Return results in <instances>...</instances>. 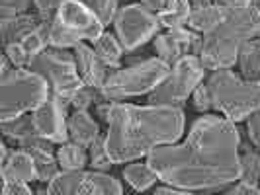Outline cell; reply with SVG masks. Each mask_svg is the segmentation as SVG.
I'll use <instances>...</instances> for the list:
<instances>
[{"mask_svg": "<svg viewBox=\"0 0 260 195\" xmlns=\"http://www.w3.org/2000/svg\"><path fill=\"white\" fill-rule=\"evenodd\" d=\"M139 4L143 6V8H147L149 12L153 14H158L162 12V8H165V4H167V0H139Z\"/></svg>", "mask_w": 260, "mask_h": 195, "instance_id": "38", "label": "cell"}, {"mask_svg": "<svg viewBox=\"0 0 260 195\" xmlns=\"http://www.w3.org/2000/svg\"><path fill=\"white\" fill-rule=\"evenodd\" d=\"M2 133L14 139L22 148H29L41 141V137L36 133L31 115H20L8 119V121H2Z\"/></svg>", "mask_w": 260, "mask_h": 195, "instance_id": "18", "label": "cell"}, {"mask_svg": "<svg viewBox=\"0 0 260 195\" xmlns=\"http://www.w3.org/2000/svg\"><path fill=\"white\" fill-rule=\"evenodd\" d=\"M190 4H192V8H204V6L213 4V0H190Z\"/></svg>", "mask_w": 260, "mask_h": 195, "instance_id": "41", "label": "cell"}, {"mask_svg": "<svg viewBox=\"0 0 260 195\" xmlns=\"http://www.w3.org/2000/svg\"><path fill=\"white\" fill-rule=\"evenodd\" d=\"M86 182V172L75 170V172H67L61 170L49 185H47V193L49 195H77L80 187Z\"/></svg>", "mask_w": 260, "mask_h": 195, "instance_id": "20", "label": "cell"}, {"mask_svg": "<svg viewBox=\"0 0 260 195\" xmlns=\"http://www.w3.org/2000/svg\"><path fill=\"white\" fill-rule=\"evenodd\" d=\"M39 24H41V18L34 16V14H22V16L12 18V20H2L0 22V31H2L4 45L24 41Z\"/></svg>", "mask_w": 260, "mask_h": 195, "instance_id": "19", "label": "cell"}, {"mask_svg": "<svg viewBox=\"0 0 260 195\" xmlns=\"http://www.w3.org/2000/svg\"><path fill=\"white\" fill-rule=\"evenodd\" d=\"M29 70L38 72L49 82L51 98L57 100L63 107L73 105L77 92L84 86L82 78L78 74L75 55L67 53L65 49H45L34 57Z\"/></svg>", "mask_w": 260, "mask_h": 195, "instance_id": "8", "label": "cell"}, {"mask_svg": "<svg viewBox=\"0 0 260 195\" xmlns=\"http://www.w3.org/2000/svg\"><path fill=\"white\" fill-rule=\"evenodd\" d=\"M247 131H248V137H250L252 144H254L256 148H260V111H256V113H252V115L248 117Z\"/></svg>", "mask_w": 260, "mask_h": 195, "instance_id": "36", "label": "cell"}, {"mask_svg": "<svg viewBox=\"0 0 260 195\" xmlns=\"http://www.w3.org/2000/svg\"><path fill=\"white\" fill-rule=\"evenodd\" d=\"M190 14H192L190 0H167L162 12L158 14V20L165 27L176 29V27H184L188 24Z\"/></svg>", "mask_w": 260, "mask_h": 195, "instance_id": "21", "label": "cell"}, {"mask_svg": "<svg viewBox=\"0 0 260 195\" xmlns=\"http://www.w3.org/2000/svg\"><path fill=\"white\" fill-rule=\"evenodd\" d=\"M73 55H75V61H77V68H78V74L82 78L84 86H90V88H96L100 90L104 86L106 78H108V66L98 59L96 51L88 47L84 41H80L78 45L73 47Z\"/></svg>", "mask_w": 260, "mask_h": 195, "instance_id": "13", "label": "cell"}, {"mask_svg": "<svg viewBox=\"0 0 260 195\" xmlns=\"http://www.w3.org/2000/svg\"><path fill=\"white\" fill-rule=\"evenodd\" d=\"M116 35L125 51H133L147 43L162 27L158 16L149 12L141 4H129L119 8L116 20Z\"/></svg>", "mask_w": 260, "mask_h": 195, "instance_id": "10", "label": "cell"}, {"mask_svg": "<svg viewBox=\"0 0 260 195\" xmlns=\"http://www.w3.org/2000/svg\"><path fill=\"white\" fill-rule=\"evenodd\" d=\"M202 41L204 37L198 35L194 29H186V27H176L169 29L167 33H160L155 39V51L156 57L162 59L165 63L174 66L182 57L188 55H200L202 51Z\"/></svg>", "mask_w": 260, "mask_h": 195, "instance_id": "11", "label": "cell"}, {"mask_svg": "<svg viewBox=\"0 0 260 195\" xmlns=\"http://www.w3.org/2000/svg\"><path fill=\"white\" fill-rule=\"evenodd\" d=\"M260 35V10L250 8H229V14L219 27L204 35L200 61L208 70H229L239 63V53L245 41H252Z\"/></svg>", "mask_w": 260, "mask_h": 195, "instance_id": "3", "label": "cell"}, {"mask_svg": "<svg viewBox=\"0 0 260 195\" xmlns=\"http://www.w3.org/2000/svg\"><path fill=\"white\" fill-rule=\"evenodd\" d=\"M96 94H100V90L90 88V86H82V88L77 92L75 100H73V107H75L77 111H86V109L90 107L92 102L96 100Z\"/></svg>", "mask_w": 260, "mask_h": 195, "instance_id": "33", "label": "cell"}, {"mask_svg": "<svg viewBox=\"0 0 260 195\" xmlns=\"http://www.w3.org/2000/svg\"><path fill=\"white\" fill-rule=\"evenodd\" d=\"M90 164L96 170H106L110 168L112 160L108 154V146H106V137H98L94 144L90 146Z\"/></svg>", "mask_w": 260, "mask_h": 195, "instance_id": "30", "label": "cell"}, {"mask_svg": "<svg viewBox=\"0 0 260 195\" xmlns=\"http://www.w3.org/2000/svg\"><path fill=\"white\" fill-rule=\"evenodd\" d=\"M4 55L10 59V63H12L14 68H24V66H29L31 65V61H34L31 53L27 51L20 41H18V43H10V45H6Z\"/></svg>", "mask_w": 260, "mask_h": 195, "instance_id": "29", "label": "cell"}, {"mask_svg": "<svg viewBox=\"0 0 260 195\" xmlns=\"http://www.w3.org/2000/svg\"><path fill=\"white\" fill-rule=\"evenodd\" d=\"M2 180H16L24 183L38 180V170L31 154L24 148L10 152L8 160L2 162Z\"/></svg>", "mask_w": 260, "mask_h": 195, "instance_id": "14", "label": "cell"}, {"mask_svg": "<svg viewBox=\"0 0 260 195\" xmlns=\"http://www.w3.org/2000/svg\"><path fill=\"white\" fill-rule=\"evenodd\" d=\"M106 146L112 164L149 156L158 146L176 143L184 131L180 105H131L110 102Z\"/></svg>", "mask_w": 260, "mask_h": 195, "instance_id": "2", "label": "cell"}, {"mask_svg": "<svg viewBox=\"0 0 260 195\" xmlns=\"http://www.w3.org/2000/svg\"><path fill=\"white\" fill-rule=\"evenodd\" d=\"M65 2L67 0H34L41 22H53L57 12H59V8H61Z\"/></svg>", "mask_w": 260, "mask_h": 195, "instance_id": "32", "label": "cell"}, {"mask_svg": "<svg viewBox=\"0 0 260 195\" xmlns=\"http://www.w3.org/2000/svg\"><path fill=\"white\" fill-rule=\"evenodd\" d=\"M227 195H260V189L256 185H247V183H239Z\"/></svg>", "mask_w": 260, "mask_h": 195, "instance_id": "37", "label": "cell"}, {"mask_svg": "<svg viewBox=\"0 0 260 195\" xmlns=\"http://www.w3.org/2000/svg\"><path fill=\"white\" fill-rule=\"evenodd\" d=\"M211 94L213 109L225 119L239 123L260 111V84L248 82L231 70H215L206 82Z\"/></svg>", "mask_w": 260, "mask_h": 195, "instance_id": "5", "label": "cell"}, {"mask_svg": "<svg viewBox=\"0 0 260 195\" xmlns=\"http://www.w3.org/2000/svg\"><path fill=\"white\" fill-rule=\"evenodd\" d=\"M219 4L227 6V8L239 10V8H250V6H254V0H219Z\"/></svg>", "mask_w": 260, "mask_h": 195, "instance_id": "39", "label": "cell"}, {"mask_svg": "<svg viewBox=\"0 0 260 195\" xmlns=\"http://www.w3.org/2000/svg\"><path fill=\"white\" fill-rule=\"evenodd\" d=\"M24 150H27V152L31 154V158H34V162H36V170H38L39 182L49 183L53 178L61 172V170H59V160H57V154H53L49 141L41 139L38 144L29 146V148H24Z\"/></svg>", "mask_w": 260, "mask_h": 195, "instance_id": "16", "label": "cell"}, {"mask_svg": "<svg viewBox=\"0 0 260 195\" xmlns=\"http://www.w3.org/2000/svg\"><path fill=\"white\" fill-rule=\"evenodd\" d=\"M88 6H90V10L98 18H100V22L106 26H110L114 20H116L117 12H119V8H117V0H84Z\"/></svg>", "mask_w": 260, "mask_h": 195, "instance_id": "28", "label": "cell"}, {"mask_svg": "<svg viewBox=\"0 0 260 195\" xmlns=\"http://www.w3.org/2000/svg\"><path fill=\"white\" fill-rule=\"evenodd\" d=\"M229 14V8L223 6V4H209V6H204V8H192V14H190V20H188V26L192 27L194 31H200V33H209L213 31L215 27H219L225 22Z\"/></svg>", "mask_w": 260, "mask_h": 195, "instance_id": "15", "label": "cell"}, {"mask_svg": "<svg viewBox=\"0 0 260 195\" xmlns=\"http://www.w3.org/2000/svg\"><path fill=\"white\" fill-rule=\"evenodd\" d=\"M34 0H0V18L2 20H12L22 14H26L27 6Z\"/></svg>", "mask_w": 260, "mask_h": 195, "instance_id": "31", "label": "cell"}, {"mask_svg": "<svg viewBox=\"0 0 260 195\" xmlns=\"http://www.w3.org/2000/svg\"><path fill=\"white\" fill-rule=\"evenodd\" d=\"M239 65L245 80L260 84V45L258 41H245L239 53Z\"/></svg>", "mask_w": 260, "mask_h": 195, "instance_id": "22", "label": "cell"}, {"mask_svg": "<svg viewBox=\"0 0 260 195\" xmlns=\"http://www.w3.org/2000/svg\"><path fill=\"white\" fill-rule=\"evenodd\" d=\"M94 51L98 55V59L104 63L108 68H117L121 61V53L125 51L123 45L119 43L117 35L112 33H102L100 37L94 41Z\"/></svg>", "mask_w": 260, "mask_h": 195, "instance_id": "23", "label": "cell"}, {"mask_svg": "<svg viewBox=\"0 0 260 195\" xmlns=\"http://www.w3.org/2000/svg\"><path fill=\"white\" fill-rule=\"evenodd\" d=\"M77 195H96V193H94V191H92L90 187H88V183L84 182V185H82V187H80V191H78Z\"/></svg>", "mask_w": 260, "mask_h": 195, "instance_id": "42", "label": "cell"}, {"mask_svg": "<svg viewBox=\"0 0 260 195\" xmlns=\"http://www.w3.org/2000/svg\"><path fill=\"white\" fill-rule=\"evenodd\" d=\"M155 195H194V193H190L188 189L186 191H178V187H160V189H156Z\"/></svg>", "mask_w": 260, "mask_h": 195, "instance_id": "40", "label": "cell"}, {"mask_svg": "<svg viewBox=\"0 0 260 195\" xmlns=\"http://www.w3.org/2000/svg\"><path fill=\"white\" fill-rule=\"evenodd\" d=\"M104 33V24L84 0H67L59 8L49 31V45L73 49L80 41H96Z\"/></svg>", "mask_w": 260, "mask_h": 195, "instance_id": "7", "label": "cell"}, {"mask_svg": "<svg viewBox=\"0 0 260 195\" xmlns=\"http://www.w3.org/2000/svg\"><path fill=\"white\" fill-rule=\"evenodd\" d=\"M204 65L198 55L182 57L170 68L169 76L165 78L155 90L149 94V105H180L184 104L204 78Z\"/></svg>", "mask_w": 260, "mask_h": 195, "instance_id": "9", "label": "cell"}, {"mask_svg": "<svg viewBox=\"0 0 260 195\" xmlns=\"http://www.w3.org/2000/svg\"><path fill=\"white\" fill-rule=\"evenodd\" d=\"M192 96H194V98H192V100H194V107L198 109V111L206 113V111H209V109L213 107V102H211V94H209L208 84H200V86L194 90Z\"/></svg>", "mask_w": 260, "mask_h": 195, "instance_id": "34", "label": "cell"}, {"mask_svg": "<svg viewBox=\"0 0 260 195\" xmlns=\"http://www.w3.org/2000/svg\"><path fill=\"white\" fill-rule=\"evenodd\" d=\"M69 135L73 143L90 148L94 141L100 137V129H98V123L88 115V111H75L69 117Z\"/></svg>", "mask_w": 260, "mask_h": 195, "instance_id": "17", "label": "cell"}, {"mask_svg": "<svg viewBox=\"0 0 260 195\" xmlns=\"http://www.w3.org/2000/svg\"><path fill=\"white\" fill-rule=\"evenodd\" d=\"M65 109L67 107H63L57 100L49 98L36 111H31L34 127L41 139L59 144L69 143L71 135H69V119L65 115Z\"/></svg>", "mask_w": 260, "mask_h": 195, "instance_id": "12", "label": "cell"}, {"mask_svg": "<svg viewBox=\"0 0 260 195\" xmlns=\"http://www.w3.org/2000/svg\"><path fill=\"white\" fill-rule=\"evenodd\" d=\"M172 66L162 59L153 57L143 63H137L125 68H116L106 78L104 86L100 88V98L108 102H119L123 98L151 94L156 86L169 76Z\"/></svg>", "mask_w": 260, "mask_h": 195, "instance_id": "6", "label": "cell"}, {"mask_svg": "<svg viewBox=\"0 0 260 195\" xmlns=\"http://www.w3.org/2000/svg\"><path fill=\"white\" fill-rule=\"evenodd\" d=\"M256 41H258V45H260V35H258V37H256Z\"/></svg>", "mask_w": 260, "mask_h": 195, "instance_id": "44", "label": "cell"}, {"mask_svg": "<svg viewBox=\"0 0 260 195\" xmlns=\"http://www.w3.org/2000/svg\"><path fill=\"white\" fill-rule=\"evenodd\" d=\"M57 160L61 170L75 172V170H84V166L90 162V156L84 146L77 143H65L57 150Z\"/></svg>", "mask_w": 260, "mask_h": 195, "instance_id": "24", "label": "cell"}, {"mask_svg": "<svg viewBox=\"0 0 260 195\" xmlns=\"http://www.w3.org/2000/svg\"><path fill=\"white\" fill-rule=\"evenodd\" d=\"M260 182V154L256 150L247 148L241 154V183L256 185Z\"/></svg>", "mask_w": 260, "mask_h": 195, "instance_id": "27", "label": "cell"}, {"mask_svg": "<svg viewBox=\"0 0 260 195\" xmlns=\"http://www.w3.org/2000/svg\"><path fill=\"white\" fill-rule=\"evenodd\" d=\"M86 183L96 195H123L121 183L104 172H86Z\"/></svg>", "mask_w": 260, "mask_h": 195, "instance_id": "26", "label": "cell"}, {"mask_svg": "<svg viewBox=\"0 0 260 195\" xmlns=\"http://www.w3.org/2000/svg\"><path fill=\"white\" fill-rule=\"evenodd\" d=\"M51 98V88L45 78L29 68H12L0 76V119L36 111Z\"/></svg>", "mask_w": 260, "mask_h": 195, "instance_id": "4", "label": "cell"}, {"mask_svg": "<svg viewBox=\"0 0 260 195\" xmlns=\"http://www.w3.org/2000/svg\"><path fill=\"white\" fill-rule=\"evenodd\" d=\"M217 2H219V0H217ZM260 4V0H254V6H258Z\"/></svg>", "mask_w": 260, "mask_h": 195, "instance_id": "43", "label": "cell"}, {"mask_svg": "<svg viewBox=\"0 0 260 195\" xmlns=\"http://www.w3.org/2000/svg\"><path fill=\"white\" fill-rule=\"evenodd\" d=\"M241 135L233 121L204 115L182 144L158 146L147 164L158 180L178 189H213L241 180Z\"/></svg>", "mask_w": 260, "mask_h": 195, "instance_id": "1", "label": "cell"}, {"mask_svg": "<svg viewBox=\"0 0 260 195\" xmlns=\"http://www.w3.org/2000/svg\"><path fill=\"white\" fill-rule=\"evenodd\" d=\"M123 176L135 191H145L158 180L156 172L149 164H129L123 170Z\"/></svg>", "mask_w": 260, "mask_h": 195, "instance_id": "25", "label": "cell"}, {"mask_svg": "<svg viewBox=\"0 0 260 195\" xmlns=\"http://www.w3.org/2000/svg\"><path fill=\"white\" fill-rule=\"evenodd\" d=\"M2 195H34L27 183L16 180H2Z\"/></svg>", "mask_w": 260, "mask_h": 195, "instance_id": "35", "label": "cell"}]
</instances>
